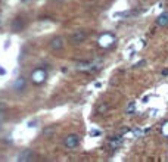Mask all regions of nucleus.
Returning a JSON list of instances; mask_svg holds the SVG:
<instances>
[{
    "instance_id": "obj_10",
    "label": "nucleus",
    "mask_w": 168,
    "mask_h": 162,
    "mask_svg": "<svg viewBox=\"0 0 168 162\" xmlns=\"http://www.w3.org/2000/svg\"><path fill=\"white\" fill-rule=\"evenodd\" d=\"M162 75H168V69H164V71H162Z\"/></svg>"
},
{
    "instance_id": "obj_5",
    "label": "nucleus",
    "mask_w": 168,
    "mask_h": 162,
    "mask_svg": "<svg viewBox=\"0 0 168 162\" xmlns=\"http://www.w3.org/2000/svg\"><path fill=\"white\" fill-rule=\"evenodd\" d=\"M50 46H52V49H58V50H59V49L62 47V41L59 40V39H55V40L52 41Z\"/></svg>"
},
{
    "instance_id": "obj_6",
    "label": "nucleus",
    "mask_w": 168,
    "mask_h": 162,
    "mask_svg": "<svg viewBox=\"0 0 168 162\" xmlns=\"http://www.w3.org/2000/svg\"><path fill=\"white\" fill-rule=\"evenodd\" d=\"M134 106H136V105H134V102H131V103L128 105V108H127V112H128V114H133V111H134Z\"/></svg>"
},
{
    "instance_id": "obj_7",
    "label": "nucleus",
    "mask_w": 168,
    "mask_h": 162,
    "mask_svg": "<svg viewBox=\"0 0 168 162\" xmlns=\"http://www.w3.org/2000/svg\"><path fill=\"white\" fill-rule=\"evenodd\" d=\"M53 130H55L53 127H50V128H46V130L43 131V134H44V136H50V134L53 133Z\"/></svg>"
},
{
    "instance_id": "obj_9",
    "label": "nucleus",
    "mask_w": 168,
    "mask_h": 162,
    "mask_svg": "<svg viewBox=\"0 0 168 162\" xmlns=\"http://www.w3.org/2000/svg\"><path fill=\"white\" fill-rule=\"evenodd\" d=\"M19 85H21V87L24 85V78H19V80L16 81V84H15V87H16L18 90H19Z\"/></svg>"
},
{
    "instance_id": "obj_2",
    "label": "nucleus",
    "mask_w": 168,
    "mask_h": 162,
    "mask_svg": "<svg viewBox=\"0 0 168 162\" xmlns=\"http://www.w3.org/2000/svg\"><path fill=\"white\" fill-rule=\"evenodd\" d=\"M156 24H158L159 27H167V25H168V12L162 13V15H161V16L158 18Z\"/></svg>"
},
{
    "instance_id": "obj_3",
    "label": "nucleus",
    "mask_w": 168,
    "mask_h": 162,
    "mask_svg": "<svg viewBox=\"0 0 168 162\" xmlns=\"http://www.w3.org/2000/svg\"><path fill=\"white\" fill-rule=\"evenodd\" d=\"M84 39H85V34H84V33H77L71 40H72V43H80V41H83Z\"/></svg>"
},
{
    "instance_id": "obj_8",
    "label": "nucleus",
    "mask_w": 168,
    "mask_h": 162,
    "mask_svg": "<svg viewBox=\"0 0 168 162\" xmlns=\"http://www.w3.org/2000/svg\"><path fill=\"white\" fill-rule=\"evenodd\" d=\"M162 133H164V136H165V137H168V122L164 124V127H162Z\"/></svg>"
},
{
    "instance_id": "obj_4",
    "label": "nucleus",
    "mask_w": 168,
    "mask_h": 162,
    "mask_svg": "<svg viewBox=\"0 0 168 162\" xmlns=\"http://www.w3.org/2000/svg\"><path fill=\"white\" fill-rule=\"evenodd\" d=\"M21 27H22V22H21V19L18 18V19H15V22L12 24V28H13V31H18V30H21Z\"/></svg>"
},
{
    "instance_id": "obj_1",
    "label": "nucleus",
    "mask_w": 168,
    "mask_h": 162,
    "mask_svg": "<svg viewBox=\"0 0 168 162\" xmlns=\"http://www.w3.org/2000/svg\"><path fill=\"white\" fill-rule=\"evenodd\" d=\"M78 142H80L78 136L72 134V136H68V137L65 139V146H66V147H69V149H72V147H77Z\"/></svg>"
}]
</instances>
